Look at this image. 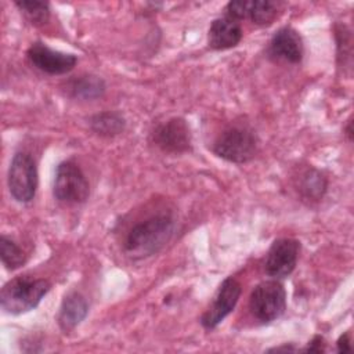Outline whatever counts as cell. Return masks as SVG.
Here are the masks:
<instances>
[{
  "label": "cell",
  "instance_id": "4",
  "mask_svg": "<svg viewBox=\"0 0 354 354\" xmlns=\"http://www.w3.org/2000/svg\"><path fill=\"white\" fill-rule=\"evenodd\" d=\"M249 310L260 322L278 319L286 310V292L282 283L272 278L256 285L249 297Z\"/></svg>",
  "mask_w": 354,
  "mask_h": 354
},
{
  "label": "cell",
  "instance_id": "2",
  "mask_svg": "<svg viewBox=\"0 0 354 354\" xmlns=\"http://www.w3.org/2000/svg\"><path fill=\"white\" fill-rule=\"evenodd\" d=\"M51 283L43 278L21 275L8 281L0 293V304L4 313L18 315L39 306L50 290Z\"/></svg>",
  "mask_w": 354,
  "mask_h": 354
},
{
  "label": "cell",
  "instance_id": "11",
  "mask_svg": "<svg viewBox=\"0 0 354 354\" xmlns=\"http://www.w3.org/2000/svg\"><path fill=\"white\" fill-rule=\"evenodd\" d=\"M268 54L271 58L289 64H299L303 59L304 47L297 30L283 26L275 32L270 41Z\"/></svg>",
  "mask_w": 354,
  "mask_h": 354
},
{
  "label": "cell",
  "instance_id": "25",
  "mask_svg": "<svg viewBox=\"0 0 354 354\" xmlns=\"http://www.w3.org/2000/svg\"><path fill=\"white\" fill-rule=\"evenodd\" d=\"M296 351L295 347H290V346H283V347H275V348H271L270 351Z\"/></svg>",
  "mask_w": 354,
  "mask_h": 354
},
{
  "label": "cell",
  "instance_id": "19",
  "mask_svg": "<svg viewBox=\"0 0 354 354\" xmlns=\"http://www.w3.org/2000/svg\"><path fill=\"white\" fill-rule=\"evenodd\" d=\"M0 257L4 267L10 271L19 268L26 261V257L22 249L6 235H1L0 238Z\"/></svg>",
  "mask_w": 354,
  "mask_h": 354
},
{
  "label": "cell",
  "instance_id": "14",
  "mask_svg": "<svg viewBox=\"0 0 354 354\" xmlns=\"http://www.w3.org/2000/svg\"><path fill=\"white\" fill-rule=\"evenodd\" d=\"M106 90L105 82L97 75H82L76 76L68 83V93L73 98L79 100H95L104 95Z\"/></svg>",
  "mask_w": 354,
  "mask_h": 354
},
{
  "label": "cell",
  "instance_id": "10",
  "mask_svg": "<svg viewBox=\"0 0 354 354\" xmlns=\"http://www.w3.org/2000/svg\"><path fill=\"white\" fill-rule=\"evenodd\" d=\"M26 55L33 66L47 75H65L77 64L75 54L53 50L41 41L33 43L28 48Z\"/></svg>",
  "mask_w": 354,
  "mask_h": 354
},
{
  "label": "cell",
  "instance_id": "16",
  "mask_svg": "<svg viewBox=\"0 0 354 354\" xmlns=\"http://www.w3.org/2000/svg\"><path fill=\"white\" fill-rule=\"evenodd\" d=\"M90 127L95 134L111 138L120 134L124 130L126 122L120 113L106 111L91 116Z\"/></svg>",
  "mask_w": 354,
  "mask_h": 354
},
{
  "label": "cell",
  "instance_id": "17",
  "mask_svg": "<svg viewBox=\"0 0 354 354\" xmlns=\"http://www.w3.org/2000/svg\"><path fill=\"white\" fill-rule=\"evenodd\" d=\"M281 4L271 0H254L250 1L248 17L257 26L271 25L279 12Z\"/></svg>",
  "mask_w": 354,
  "mask_h": 354
},
{
  "label": "cell",
  "instance_id": "23",
  "mask_svg": "<svg viewBox=\"0 0 354 354\" xmlns=\"http://www.w3.org/2000/svg\"><path fill=\"white\" fill-rule=\"evenodd\" d=\"M337 351L343 353V351H348L351 348V344H350V335L348 333H344L339 337L337 340Z\"/></svg>",
  "mask_w": 354,
  "mask_h": 354
},
{
  "label": "cell",
  "instance_id": "7",
  "mask_svg": "<svg viewBox=\"0 0 354 354\" xmlns=\"http://www.w3.org/2000/svg\"><path fill=\"white\" fill-rule=\"evenodd\" d=\"M300 242L293 238H279L272 242L264 263V271L274 279L286 278L297 264Z\"/></svg>",
  "mask_w": 354,
  "mask_h": 354
},
{
  "label": "cell",
  "instance_id": "13",
  "mask_svg": "<svg viewBox=\"0 0 354 354\" xmlns=\"http://www.w3.org/2000/svg\"><path fill=\"white\" fill-rule=\"evenodd\" d=\"M87 313L88 303L84 296L79 292H71L62 300L58 314V324L62 330L69 332L86 318Z\"/></svg>",
  "mask_w": 354,
  "mask_h": 354
},
{
  "label": "cell",
  "instance_id": "8",
  "mask_svg": "<svg viewBox=\"0 0 354 354\" xmlns=\"http://www.w3.org/2000/svg\"><path fill=\"white\" fill-rule=\"evenodd\" d=\"M152 142L167 153H184L191 149V131L183 118H171L151 133Z\"/></svg>",
  "mask_w": 354,
  "mask_h": 354
},
{
  "label": "cell",
  "instance_id": "22",
  "mask_svg": "<svg viewBox=\"0 0 354 354\" xmlns=\"http://www.w3.org/2000/svg\"><path fill=\"white\" fill-rule=\"evenodd\" d=\"M306 353H322L325 351V343H324V337L317 335L311 339V342H308V346L303 350Z\"/></svg>",
  "mask_w": 354,
  "mask_h": 354
},
{
  "label": "cell",
  "instance_id": "1",
  "mask_svg": "<svg viewBox=\"0 0 354 354\" xmlns=\"http://www.w3.org/2000/svg\"><path fill=\"white\" fill-rule=\"evenodd\" d=\"M174 217L170 213L152 214L136 223L127 232L123 243L131 259H144L158 253L174 232Z\"/></svg>",
  "mask_w": 354,
  "mask_h": 354
},
{
  "label": "cell",
  "instance_id": "6",
  "mask_svg": "<svg viewBox=\"0 0 354 354\" xmlns=\"http://www.w3.org/2000/svg\"><path fill=\"white\" fill-rule=\"evenodd\" d=\"M37 166L28 152H17L8 167V189L11 196L21 203L30 202L37 189Z\"/></svg>",
  "mask_w": 354,
  "mask_h": 354
},
{
  "label": "cell",
  "instance_id": "12",
  "mask_svg": "<svg viewBox=\"0 0 354 354\" xmlns=\"http://www.w3.org/2000/svg\"><path fill=\"white\" fill-rule=\"evenodd\" d=\"M243 32L239 21L223 15L216 18L209 28V47L213 50H228L235 46L242 40Z\"/></svg>",
  "mask_w": 354,
  "mask_h": 354
},
{
  "label": "cell",
  "instance_id": "18",
  "mask_svg": "<svg viewBox=\"0 0 354 354\" xmlns=\"http://www.w3.org/2000/svg\"><path fill=\"white\" fill-rule=\"evenodd\" d=\"M15 6L22 11L26 19L35 25L41 26L50 19V7L46 1L37 0H17Z\"/></svg>",
  "mask_w": 354,
  "mask_h": 354
},
{
  "label": "cell",
  "instance_id": "5",
  "mask_svg": "<svg viewBox=\"0 0 354 354\" xmlns=\"http://www.w3.org/2000/svg\"><path fill=\"white\" fill-rule=\"evenodd\" d=\"M53 192L58 202L66 205L83 203L90 195V184L77 163L64 160L57 166Z\"/></svg>",
  "mask_w": 354,
  "mask_h": 354
},
{
  "label": "cell",
  "instance_id": "15",
  "mask_svg": "<svg viewBox=\"0 0 354 354\" xmlns=\"http://www.w3.org/2000/svg\"><path fill=\"white\" fill-rule=\"evenodd\" d=\"M296 187L303 199L317 202L322 199V196L325 195L328 180L324 176V173L310 167L299 176V181Z\"/></svg>",
  "mask_w": 354,
  "mask_h": 354
},
{
  "label": "cell",
  "instance_id": "3",
  "mask_svg": "<svg viewBox=\"0 0 354 354\" xmlns=\"http://www.w3.org/2000/svg\"><path fill=\"white\" fill-rule=\"evenodd\" d=\"M259 151V140L256 134L241 126L224 130L213 144V152L232 163H246L252 160Z\"/></svg>",
  "mask_w": 354,
  "mask_h": 354
},
{
  "label": "cell",
  "instance_id": "24",
  "mask_svg": "<svg viewBox=\"0 0 354 354\" xmlns=\"http://www.w3.org/2000/svg\"><path fill=\"white\" fill-rule=\"evenodd\" d=\"M351 124H353V122H351V119H348V122H347V127H346V134H347V137H348V140H350V141L353 140V130H351Z\"/></svg>",
  "mask_w": 354,
  "mask_h": 354
},
{
  "label": "cell",
  "instance_id": "20",
  "mask_svg": "<svg viewBox=\"0 0 354 354\" xmlns=\"http://www.w3.org/2000/svg\"><path fill=\"white\" fill-rule=\"evenodd\" d=\"M337 43V58L343 66L351 62V33L344 25H337L335 29Z\"/></svg>",
  "mask_w": 354,
  "mask_h": 354
},
{
  "label": "cell",
  "instance_id": "9",
  "mask_svg": "<svg viewBox=\"0 0 354 354\" xmlns=\"http://www.w3.org/2000/svg\"><path fill=\"white\" fill-rule=\"evenodd\" d=\"M241 283L235 278H225L221 282L213 303L201 317L202 326L206 329H214L220 322H223V319L234 311L241 297Z\"/></svg>",
  "mask_w": 354,
  "mask_h": 354
},
{
  "label": "cell",
  "instance_id": "21",
  "mask_svg": "<svg viewBox=\"0 0 354 354\" xmlns=\"http://www.w3.org/2000/svg\"><path fill=\"white\" fill-rule=\"evenodd\" d=\"M249 6H250V1H246V0L230 1L225 7V15H228L236 21L245 19V18H248Z\"/></svg>",
  "mask_w": 354,
  "mask_h": 354
}]
</instances>
